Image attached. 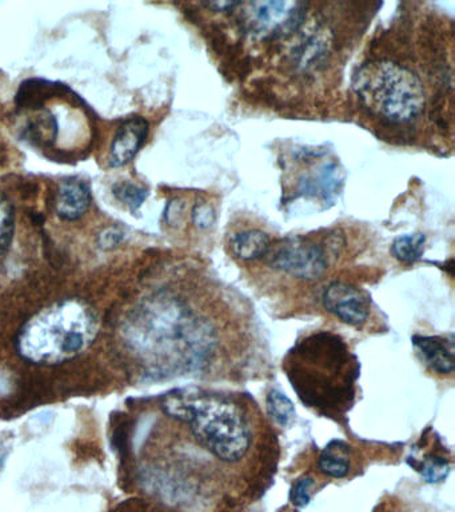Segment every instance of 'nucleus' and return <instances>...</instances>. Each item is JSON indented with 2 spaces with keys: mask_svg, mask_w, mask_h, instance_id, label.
<instances>
[{
  "mask_svg": "<svg viewBox=\"0 0 455 512\" xmlns=\"http://www.w3.org/2000/svg\"><path fill=\"white\" fill-rule=\"evenodd\" d=\"M355 91L375 115L391 123H409L425 110V90L418 76L401 64L381 60L355 75Z\"/></svg>",
  "mask_w": 455,
  "mask_h": 512,
  "instance_id": "5",
  "label": "nucleus"
},
{
  "mask_svg": "<svg viewBox=\"0 0 455 512\" xmlns=\"http://www.w3.org/2000/svg\"><path fill=\"white\" fill-rule=\"evenodd\" d=\"M193 220L199 228H207L213 226L215 222V212L209 204H197L193 210Z\"/></svg>",
  "mask_w": 455,
  "mask_h": 512,
  "instance_id": "21",
  "label": "nucleus"
},
{
  "mask_svg": "<svg viewBox=\"0 0 455 512\" xmlns=\"http://www.w3.org/2000/svg\"><path fill=\"white\" fill-rule=\"evenodd\" d=\"M341 183V171H339L337 164H326L319 171L318 176L306 178L301 182V192L305 195H319L322 198L330 199L337 194Z\"/></svg>",
  "mask_w": 455,
  "mask_h": 512,
  "instance_id": "14",
  "label": "nucleus"
},
{
  "mask_svg": "<svg viewBox=\"0 0 455 512\" xmlns=\"http://www.w3.org/2000/svg\"><path fill=\"white\" fill-rule=\"evenodd\" d=\"M97 331L93 312L69 300L30 319L19 331L17 350L26 362L53 366L77 358L94 342Z\"/></svg>",
  "mask_w": 455,
  "mask_h": 512,
  "instance_id": "4",
  "label": "nucleus"
},
{
  "mask_svg": "<svg viewBox=\"0 0 455 512\" xmlns=\"http://www.w3.org/2000/svg\"><path fill=\"white\" fill-rule=\"evenodd\" d=\"M265 258L273 270L303 280H317L327 268L326 251L303 236H290L277 243L271 242Z\"/></svg>",
  "mask_w": 455,
  "mask_h": 512,
  "instance_id": "7",
  "label": "nucleus"
},
{
  "mask_svg": "<svg viewBox=\"0 0 455 512\" xmlns=\"http://www.w3.org/2000/svg\"><path fill=\"white\" fill-rule=\"evenodd\" d=\"M323 306L350 326H361L370 315V298L365 291L345 282H333L323 291Z\"/></svg>",
  "mask_w": 455,
  "mask_h": 512,
  "instance_id": "8",
  "label": "nucleus"
},
{
  "mask_svg": "<svg viewBox=\"0 0 455 512\" xmlns=\"http://www.w3.org/2000/svg\"><path fill=\"white\" fill-rule=\"evenodd\" d=\"M411 466L421 472L422 478L429 483L442 482L450 472L449 460L434 454L427 455L422 460H415Z\"/></svg>",
  "mask_w": 455,
  "mask_h": 512,
  "instance_id": "17",
  "label": "nucleus"
},
{
  "mask_svg": "<svg viewBox=\"0 0 455 512\" xmlns=\"http://www.w3.org/2000/svg\"><path fill=\"white\" fill-rule=\"evenodd\" d=\"M127 332L131 346L157 375L206 370L219 350L215 324L171 294L147 299Z\"/></svg>",
  "mask_w": 455,
  "mask_h": 512,
  "instance_id": "1",
  "label": "nucleus"
},
{
  "mask_svg": "<svg viewBox=\"0 0 455 512\" xmlns=\"http://www.w3.org/2000/svg\"><path fill=\"white\" fill-rule=\"evenodd\" d=\"M90 204L89 186L82 180H67L59 187L55 211L62 220L73 222L85 215Z\"/></svg>",
  "mask_w": 455,
  "mask_h": 512,
  "instance_id": "11",
  "label": "nucleus"
},
{
  "mask_svg": "<svg viewBox=\"0 0 455 512\" xmlns=\"http://www.w3.org/2000/svg\"><path fill=\"white\" fill-rule=\"evenodd\" d=\"M267 412L279 426H287L294 418L295 408L293 402L282 392L271 390L266 399Z\"/></svg>",
  "mask_w": 455,
  "mask_h": 512,
  "instance_id": "18",
  "label": "nucleus"
},
{
  "mask_svg": "<svg viewBox=\"0 0 455 512\" xmlns=\"http://www.w3.org/2000/svg\"><path fill=\"white\" fill-rule=\"evenodd\" d=\"M15 235V208L5 192L0 191V258L13 246Z\"/></svg>",
  "mask_w": 455,
  "mask_h": 512,
  "instance_id": "16",
  "label": "nucleus"
},
{
  "mask_svg": "<svg viewBox=\"0 0 455 512\" xmlns=\"http://www.w3.org/2000/svg\"><path fill=\"white\" fill-rule=\"evenodd\" d=\"M243 31L254 38L269 40L286 38L302 26L306 16V4L302 2L241 3Z\"/></svg>",
  "mask_w": 455,
  "mask_h": 512,
  "instance_id": "6",
  "label": "nucleus"
},
{
  "mask_svg": "<svg viewBox=\"0 0 455 512\" xmlns=\"http://www.w3.org/2000/svg\"><path fill=\"white\" fill-rule=\"evenodd\" d=\"M314 486V480L309 476H303L294 483L291 488L290 499L294 506L303 507L309 504L311 498V488Z\"/></svg>",
  "mask_w": 455,
  "mask_h": 512,
  "instance_id": "20",
  "label": "nucleus"
},
{
  "mask_svg": "<svg viewBox=\"0 0 455 512\" xmlns=\"http://www.w3.org/2000/svg\"><path fill=\"white\" fill-rule=\"evenodd\" d=\"M285 367L306 406L339 414L353 402L358 363L339 336L326 332L309 336L290 351Z\"/></svg>",
  "mask_w": 455,
  "mask_h": 512,
  "instance_id": "3",
  "label": "nucleus"
},
{
  "mask_svg": "<svg viewBox=\"0 0 455 512\" xmlns=\"http://www.w3.org/2000/svg\"><path fill=\"white\" fill-rule=\"evenodd\" d=\"M426 236L417 232L399 236L391 246V252L402 263H415L422 258L425 252Z\"/></svg>",
  "mask_w": 455,
  "mask_h": 512,
  "instance_id": "15",
  "label": "nucleus"
},
{
  "mask_svg": "<svg viewBox=\"0 0 455 512\" xmlns=\"http://www.w3.org/2000/svg\"><path fill=\"white\" fill-rule=\"evenodd\" d=\"M318 467L322 474L330 478H345L351 468V450L349 444L342 440H333L327 444L318 459Z\"/></svg>",
  "mask_w": 455,
  "mask_h": 512,
  "instance_id": "13",
  "label": "nucleus"
},
{
  "mask_svg": "<svg viewBox=\"0 0 455 512\" xmlns=\"http://www.w3.org/2000/svg\"><path fill=\"white\" fill-rule=\"evenodd\" d=\"M114 194L121 202L127 204L131 210L135 211L147 198V191L143 188L134 186L131 183L118 184L114 188Z\"/></svg>",
  "mask_w": 455,
  "mask_h": 512,
  "instance_id": "19",
  "label": "nucleus"
},
{
  "mask_svg": "<svg viewBox=\"0 0 455 512\" xmlns=\"http://www.w3.org/2000/svg\"><path fill=\"white\" fill-rule=\"evenodd\" d=\"M270 246V236L261 230L237 232L230 239L231 252L245 262L265 258Z\"/></svg>",
  "mask_w": 455,
  "mask_h": 512,
  "instance_id": "12",
  "label": "nucleus"
},
{
  "mask_svg": "<svg viewBox=\"0 0 455 512\" xmlns=\"http://www.w3.org/2000/svg\"><path fill=\"white\" fill-rule=\"evenodd\" d=\"M183 212V203L179 200H174L169 204V208L166 210V219L169 220L170 224H178L181 222Z\"/></svg>",
  "mask_w": 455,
  "mask_h": 512,
  "instance_id": "22",
  "label": "nucleus"
},
{
  "mask_svg": "<svg viewBox=\"0 0 455 512\" xmlns=\"http://www.w3.org/2000/svg\"><path fill=\"white\" fill-rule=\"evenodd\" d=\"M149 134V123L141 116L126 119L118 128L117 135L110 148L109 163L111 167H121L129 163Z\"/></svg>",
  "mask_w": 455,
  "mask_h": 512,
  "instance_id": "9",
  "label": "nucleus"
},
{
  "mask_svg": "<svg viewBox=\"0 0 455 512\" xmlns=\"http://www.w3.org/2000/svg\"><path fill=\"white\" fill-rule=\"evenodd\" d=\"M162 410L185 424L201 450L223 464H238L253 448V416L241 400L198 390L163 396Z\"/></svg>",
  "mask_w": 455,
  "mask_h": 512,
  "instance_id": "2",
  "label": "nucleus"
},
{
  "mask_svg": "<svg viewBox=\"0 0 455 512\" xmlns=\"http://www.w3.org/2000/svg\"><path fill=\"white\" fill-rule=\"evenodd\" d=\"M415 350L421 355L423 363L437 374H451L455 367L453 339L442 336H414Z\"/></svg>",
  "mask_w": 455,
  "mask_h": 512,
  "instance_id": "10",
  "label": "nucleus"
}]
</instances>
